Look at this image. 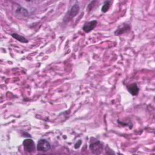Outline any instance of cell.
<instances>
[{
    "label": "cell",
    "mask_w": 155,
    "mask_h": 155,
    "mask_svg": "<svg viewBox=\"0 0 155 155\" xmlns=\"http://www.w3.org/2000/svg\"><path fill=\"white\" fill-rule=\"evenodd\" d=\"M16 13L17 15H22L23 17H27L28 16V12L26 9L23 8V7H19L17 10Z\"/></svg>",
    "instance_id": "9"
},
{
    "label": "cell",
    "mask_w": 155,
    "mask_h": 155,
    "mask_svg": "<svg viewBox=\"0 0 155 155\" xmlns=\"http://www.w3.org/2000/svg\"><path fill=\"white\" fill-rule=\"evenodd\" d=\"M110 3H111V1H106L104 3V5H103V6L102 7V8H101V11L103 13H106L110 7Z\"/></svg>",
    "instance_id": "10"
},
{
    "label": "cell",
    "mask_w": 155,
    "mask_h": 155,
    "mask_svg": "<svg viewBox=\"0 0 155 155\" xmlns=\"http://www.w3.org/2000/svg\"><path fill=\"white\" fill-rule=\"evenodd\" d=\"M79 11V6L78 4H75L73 5L70 10L68 12L67 15L65 16V17L64 19V21L65 22H67L71 19L75 17L76 16V15L78 13Z\"/></svg>",
    "instance_id": "1"
},
{
    "label": "cell",
    "mask_w": 155,
    "mask_h": 155,
    "mask_svg": "<svg viewBox=\"0 0 155 155\" xmlns=\"http://www.w3.org/2000/svg\"><path fill=\"white\" fill-rule=\"evenodd\" d=\"M97 24H98V21L97 20H93L90 22H88V23H85L83 27V30L85 33L90 32L96 27V26H97Z\"/></svg>",
    "instance_id": "4"
},
{
    "label": "cell",
    "mask_w": 155,
    "mask_h": 155,
    "mask_svg": "<svg viewBox=\"0 0 155 155\" xmlns=\"http://www.w3.org/2000/svg\"><path fill=\"white\" fill-rule=\"evenodd\" d=\"M127 89L130 93H131L133 96H136L138 95L139 89L136 84H133L127 87Z\"/></svg>",
    "instance_id": "6"
},
{
    "label": "cell",
    "mask_w": 155,
    "mask_h": 155,
    "mask_svg": "<svg viewBox=\"0 0 155 155\" xmlns=\"http://www.w3.org/2000/svg\"><path fill=\"white\" fill-rule=\"evenodd\" d=\"M23 146L24 150L28 153L34 152L35 150V144L34 141L31 139H26L23 141Z\"/></svg>",
    "instance_id": "3"
},
{
    "label": "cell",
    "mask_w": 155,
    "mask_h": 155,
    "mask_svg": "<svg viewBox=\"0 0 155 155\" xmlns=\"http://www.w3.org/2000/svg\"><path fill=\"white\" fill-rule=\"evenodd\" d=\"M51 149L50 144L46 139H40L38 142L37 145V150L39 152H46L50 150Z\"/></svg>",
    "instance_id": "2"
},
{
    "label": "cell",
    "mask_w": 155,
    "mask_h": 155,
    "mask_svg": "<svg viewBox=\"0 0 155 155\" xmlns=\"http://www.w3.org/2000/svg\"><path fill=\"white\" fill-rule=\"evenodd\" d=\"M12 36L13 38H15L17 41H18L22 43H27L28 42V41L26 38H25L24 37H23V36H21L17 33H12Z\"/></svg>",
    "instance_id": "8"
},
{
    "label": "cell",
    "mask_w": 155,
    "mask_h": 155,
    "mask_svg": "<svg viewBox=\"0 0 155 155\" xmlns=\"http://www.w3.org/2000/svg\"><path fill=\"white\" fill-rule=\"evenodd\" d=\"M130 26H129L128 24H124L122 26H121L119 28H118L117 29V31L115 32V35H121L125 32H127L128 31L130 30Z\"/></svg>",
    "instance_id": "7"
},
{
    "label": "cell",
    "mask_w": 155,
    "mask_h": 155,
    "mask_svg": "<svg viewBox=\"0 0 155 155\" xmlns=\"http://www.w3.org/2000/svg\"><path fill=\"white\" fill-rule=\"evenodd\" d=\"M81 144V141H78V142H77L76 144H75V149H78L79 148V147H80V145Z\"/></svg>",
    "instance_id": "11"
},
{
    "label": "cell",
    "mask_w": 155,
    "mask_h": 155,
    "mask_svg": "<svg viewBox=\"0 0 155 155\" xmlns=\"http://www.w3.org/2000/svg\"><path fill=\"white\" fill-rule=\"evenodd\" d=\"M90 149L94 153L99 154L102 150V145L99 141H97L90 144Z\"/></svg>",
    "instance_id": "5"
}]
</instances>
